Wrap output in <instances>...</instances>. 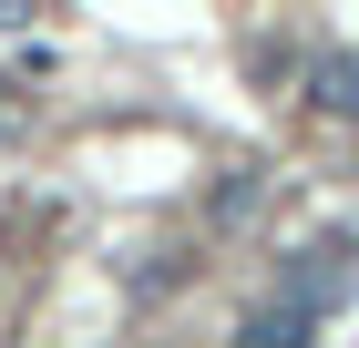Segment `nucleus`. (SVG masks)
<instances>
[{"label":"nucleus","mask_w":359,"mask_h":348,"mask_svg":"<svg viewBox=\"0 0 359 348\" xmlns=\"http://www.w3.org/2000/svg\"><path fill=\"white\" fill-rule=\"evenodd\" d=\"M339 287H349V246H308L298 256V277H287V307H339Z\"/></svg>","instance_id":"f257e3e1"},{"label":"nucleus","mask_w":359,"mask_h":348,"mask_svg":"<svg viewBox=\"0 0 359 348\" xmlns=\"http://www.w3.org/2000/svg\"><path fill=\"white\" fill-rule=\"evenodd\" d=\"M308 328H318V318H308V307H287V297H277V307H257V318L236 328V348H308Z\"/></svg>","instance_id":"f03ea898"},{"label":"nucleus","mask_w":359,"mask_h":348,"mask_svg":"<svg viewBox=\"0 0 359 348\" xmlns=\"http://www.w3.org/2000/svg\"><path fill=\"white\" fill-rule=\"evenodd\" d=\"M308 82H318V113H339V123H359V52H329V62H318Z\"/></svg>","instance_id":"7ed1b4c3"},{"label":"nucleus","mask_w":359,"mask_h":348,"mask_svg":"<svg viewBox=\"0 0 359 348\" xmlns=\"http://www.w3.org/2000/svg\"><path fill=\"white\" fill-rule=\"evenodd\" d=\"M0 21H31V0H0Z\"/></svg>","instance_id":"20e7f679"}]
</instances>
